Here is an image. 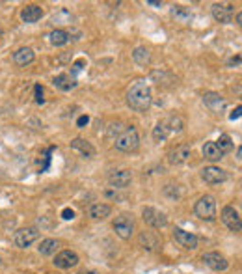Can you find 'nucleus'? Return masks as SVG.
I'll use <instances>...</instances> for the list:
<instances>
[{
	"mask_svg": "<svg viewBox=\"0 0 242 274\" xmlns=\"http://www.w3.org/2000/svg\"><path fill=\"white\" fill-rule=\"evenodd\" d=\"M201 179L209 185H220V183L227 181V172L218 166H205L201 170Z\"/></svg>",
	"mask_w": 242,
	"mask_h": 274,
	"instance_id": "obj_11",
	"label": "nucleus"
},
{
	"mask_svg": "<svg viewBox=\"0 0 242 274\" xmlns=\"http://www.w3.org/2000/svg\"><path fill=\"white\" fill-rule=\"evenodd\" d=\"M43 13H45L43 8L37 4H26L21 8V19H23V23H28V25L39 21L43 17Z\"/></svg>",
	"mask_w": 242,
	"mask_h": 274,
	"instance_id": "obj_18",
	"label": "nucleus"
},
{
	"mask_svg": "<svg viewBox=\"0 0 242 274\" xmlns=\"http://www.w3.org/2000/svg\"><path fill=\"white\" fill-rule=\"evenodd\" d=\"M203 103H205L207 109L211 110V112H214V114H220V112H224V110L227 109L226 99L222 97L220 93H216V92L203 93Z\"/></svg>",
	"mask_w": 242,
	"mask_h": 274,
	"instance_id": "obj_14",
	"label": "nucleus"
},
{
	"mask_svg": "<svg viewBox=\"0 0 242 274\" xmlns=\"http://www.w3.org/2000/svg\"><path fill=\"white\" fill-rule=\"evenodd\" d=\"M114 231L118 235L119 239H123V241H129L133 237L134 233V218L130 213H119L118 217L114 218V224H112Z\"/></svg>",
	"mask_w": 242,
	"mask_h": 274,
	"instance_id": "obj_4",
	"label": "nucleus"
},
{
	"mask_svg": "<svg viewBox=\"0 0 242 274\" xmlns=\"http://www.w3.org/2000/svg\"><path fill=\"white\" fill-rule=\"evenodd\" d=\"M240 112H242V107L238 104L237 109L233 110V114H229V119H238V118H240Z\"/></svg>",
	"mask_w": 242,
	"mask_h": 274,
	"instance_id": "obj_36",
	"label": "nucleus"
},
{
	"mask_svg": "<svg viewBox=\"0 0 242 274\" xmlns=\"http://www.w3.org/2000/svg\"><path fill=\"white\" fill-rule=\"evenodd\" d=\"M2 34H4V30H2V26H0V37H2Z\"/></svg>",
	"mask_w": 242,
	"mask_h": 274,
	"instance_id": "obj_41",
	"label": "nucleus"
},
{
	"mask_svg": "<svg viewBox=\"0 0 242 274\" xmlns=\"http://www.w3.org/2000/svg\"><path fill=\"white\" fill-rule=\"evenodd\" d=\"M112 215V207L108 203H92L88 207V217L92 220H104Z\"/></svg>",
	"mask_w": 242,
	"mask_h": 274,
	"instance_id": "obj_20",
	"label": "nucleus"
},
{
	"mask_svg": "<svg viewBox=\"0 0 242 274\" xmlns=\"http://www.w3.org/2000/svg\"><path fill=\"white\" fill-rule=\"evenodd\" d=\"M11 60H13V64L19 66V68H26V66H30V64L36 60V54H34V51H32L30 47H21V49H17V51L13 52Z\"/></svg>",
	"mask_w": 242,
	"mask_h": 274,
	"instance_id": "obj_17",
	"label": "nucleus"
},
{
	"mask_svg": "<svg viewBox=\"0 0 242 274\" xmlns=\"http://www.w3.org/2000/svg\"><path fill=\"white\" fill-rule=\"evenodd\" d=\"M82 64H84V60H78V62L75 64V66H73V68H75V69H73V73H78V71H80V69H82Z\"/></svg>",
	"mask_w": 242,
	"mask_h": 274,
	"instance_id": "obj_37",
	"label": "nucleus"
},
{
	"mask_svg": "<svg viewBox=\"0 0 242 274\" xmlns=\"http://www.w3.org/2000/svg\"><path fill=\"white\" fill-rule=\"evenodd\" d=\"M49 41L54 47H63L71 41V34L67 30H63V28H54V30L49 34Z\"/></svg>",
	"mask_w": 242,
	"mask_h": 274,
	"instance_id": "obj_22",
	"label": "nucleus"
},
{
	"mask_svg": "<svg viewBox=\"0 0 242 274\" xmlns=\"http://www.w3.org/2000/svg\"><path fill=\"white\" fill-rule=\"evenodd\" d=\"M34 92H36V103L41 104L43 101H45V99H43V88L39 84H36V86H34Z\"/></svg>",
	"mask_w": 242,
	"mask_h": 274,
	"instance_id": "obj_33",
	"label": "nucleus"
},
{
	"mask_svg": "<svg viewBox=\"0 0 242 274\" xmlns=\"http://www.w3.org/2000/svg\"><path fill=\"white\" fill-rule=\"evenodd\" d=\"M201 261L209 267V269L216 270V272H222V270H226L229 267V261H227L220 252H207L201 256Z\"/></svg>",
	"mask_w": 242,
	"mask_h": 274,
	"instance_id": "obj_12",
	"label": "nucleus"
},
{
	"mask_svg": "<svg viewBox=\"0 0 242 274\" xmlns=\"http://www.w3.org/2000/svg\"><path fill=\"white\" fill-rule=\"evenodd\" d=\"M71 21H73V17L67 10H60L56 15L52 17V23H54V25H71Z\"/></svg>",
	"mask_w": 242,
	"mask_h": 274,
	"instance_id": "obj_29",
	"label": "nucleus"
},
{
	"mask_svg": "<svg viewBox=\"0 0 242 274\" xmlns=\"http://www.w3.org/2000/svg\"><path fill=\"white\" fill-rule=\"evenodd\" d=\"M108 183L112 188H127L133 183V172L130 170H112L108 174Z\"/></svg>",
	"mask_w": 242,
	"mask_h": 274,
	"instance_id": "obj_13",
	"label": "nucleus"
},
{
	"mask_svg": "<svg viewBox=\"0 0 242 274\" xmlns=\"http://www.w3.org/2000/svg\"><path fill=\"white\" fill-rule=\"evenodd\" d=\"M52 86L56 90H62V92H69V90L77 86V78L69 75V73H60V75L52 78Z\"/></svg>",
	"mask_w": 242,
	"mask_h": 274,
	"instance_id": "obj_19",
	"label": "nucleus"
},
{
	"mask_svg": "<svg viewBox=\"0 0 242 274\" xmlns=\"http://www.w3.org/2000/svg\"><path fill=\"white\" fill-rule=\"evenodd\" d=\"M171 15L177 17L181 23L192 21V15L188 13V11H185V8H181V6H173V8H171Z\"/></svg>",
	"mask_w": 242,
	"mask_h": 274,
	"instance_id": "obj_30",
	"label": "nucleus"
},
{
	"mask_svg": "<svg viewBox=\"0 0 242 274\" xmlns=\"http://www.w3.org/2000/svg\"><path fill=\"white\" fill-rule=\"evenodd\" d=\"M142 218H144V222L153 229H162L168 226L166 213H162L160 209H157V207H144V209H142Z\"/></svg>",
	"mask_w": 242,
	"mask_h": 274,
	"instance_id": "obj_5",
	"label": "nucleus"
},
{
	"mask_svg": "<svg viewBox=\"0 0 242 274\" xmlns=\"http://www.w3.org/2000/svg\"><path fill=\"white\" fill-rule=\"evenodd\" d=\"M222 222L226 224L227 228L231 229L233 233H240L242 229V218H240V213L238 209H235L233 205H226L222 209Z\"/></svg>",
	"mask_w": 242,
	"mask_h": 274,
	"instance_id": "obj_7",
	"label": "nucleus"
},
{
	"mask_svg": "<svg viewBox=\"0 0 242 274\" xmlns=\"http://www.w3.org/2000/svg\"><path fill=\"white\" fill-rule=\"evenodd\" d=\"M140 145V136H138V131L134 129L133 125L130 127H125L116 140H114V147L118 151H123V153H133V151L138 150Z\"/></svg>",
	"mask_w": 242,
	"mask_h": 274,
	"instance_id": "obj_2",
	"label": "nucleus"
},
{
	"mask_svg": "<svg viewBox=\"0 0 242 274\" xmlns=\"http://www.w3.org/2000/svg\"><path fill=\"white\" fill-rule=\"evenodd\" d=\"M62 218L63 220H73V218H75V211L69 209V207H65V209L62 211Z\"/></svg>",
	"mask_w": 242,
	"mask_h": 274,
	"instance_id": "obj_34",
	"label": "nucleus"
},
{
	"mask_svg": "<svg viewBox=\"0 0 242 274\" xmlns=\"http://www.w3.org/2000/svg\"><path fill=\"white\" fill-rule=\"evenodd\" d=\"M166 125V129H168V135H177L181 131L185 129V121L181 116H170V118L162 119Z\"/></svg>",
	"mask_w": 242,
	"mask_h": 274,
	"instance_id": "obj_25",
	"label": "nucleus"
},
{
	"mask_svg": "<svg viewBox=\"0 0 242 274\" xmlns=\"http://www.w3.org/2000/svg\"><path fill=\"white\" fill-rule=\"evenodd\" d=\"M168 129H166V125L164 121H159V123L155 125V129H153V140L155 142H162V140L168 138Z\"/></svg>",
	"mask_w": 242,
	"mask_h": 274,
	"instance_id": "obj_28",
	"label": "nucleus"
},
{
	"mask_svg": "<svg viewBox=\"0 0 242 274\" xmlns=\"http://www.w3.org/2000/svg\"><path fill=\"white\" fill-rule=\"evenodd\" d=\"M39 235L41 233L37 231L36 228H19L13 233V243H15L17 248H28L39 239Z\"/></svg>",
	"mask_w": 242,
	"mask_h": 274,
	"instance_id": "obj_6",
	"label": "nucleus"
},
{
	"mask_svg": "<svg viewBox=\"0 0 242 274\" xmlns=\"http://www.w3.org/2000/svg\"><path fill=\"white\" fill-rule=\"evenodd\" d=\"M0 265H2V259H0Z\"/></svg>",
	"mask_w": 242,
	"mask_h": 274,
	"instance_id": "obj_42",
	"label": "nucleus"
},
{
	"mask_svg": "<svg viewBox=\"0 0 242 274\" xmlns=\"http://www.w3.org/2000/svg\"><path fill=\"white\" fill-rule=\"evenodd\" d=\"M54 267L56 269H73V267H77L78 263H80V259H78L77 252H73V250H62V252H58L56 256H54Z\"/></svg>",
	"mask_w": 242,
	"mask_h": 274,
	"instance_id": "obj_9",
	"label": "nucleus"
},
{
	"mask_svg": "<svg viewBox=\"0 0 242 274\" xmlns=\"http://www.w3.org/2000/svg\"><path fill=\"white\" fill-rule=\"evenodd\" d=\"M194 215L201 220L212 222L216 218V200L211 194H203L194 205Z\"/></svg>",
	"mask_w": 242,
	"mask_h": 274,
	"instance_id": "obj_3",
	"label": "nucleus"
},
{
	"mask_svg": "<svg viewBox=\"0 0 242 274\" xmlns=\"http://www.w3.org/2000/svg\"><path fill=\"white\" fill-rule=\"evenodd\" d=\"M171 235H173V241H175L179 246H183L185 250H196L197 246H200V239H197L194 233L186 231V229H183V228H173Z\"/></svg>",
	"mask_w": 242,
	"mask_h": 274,
	"instance_id": "obj_8",
	"label": "nucleus"
},
{
	"mask_svg": "<svg viewBox=\"0 0 242 274\" xmlns=\"http://www.w3.org/2000/svg\"><path fill=\"white\" fill-rule=\"evenodd\" d=\"M90 123V118L88 116H80V118L77 119V127H80V129H82L84 125H88Z\"/></svg>",
	"mask_w": 242,
	"mask_h": 274,
	"instance_id": "obj_35",
	"label": "nucleus"
},
{
	"mask_svg": "<svg viewBox=\"0 0 242 274\" xmlns=\"http://www.w3.org/2000/svg\"><path fill=\"white\" fill-rule=\"evenodd\" d=\"M125 101L134 112H147L153 103V93H151V86L147 84V80L136 78L125 93Z\"/></svg>",
	"mask_w": 242,
	"mask_h": 274,
	"instance_id": "obj_1",
	"label": "nucleus"
},
{
	"mask_svg": "<svg viewBox=\"0 0 242 274\" xmlns=\"http://www.w3.org/2000/svg\"><path fill=\"white\" fill-rule=\"evenodd\" d=\"M71 147L75 151H78L80 155L84 157H88V159H92V157H95V147L92 145V142H88V140H84V138H73L71 140Z\"/></svg>",
	"mask_w": 242,
	"mask_h": 274,
	"instance_id": "obj_21",
	"label": "nucleus"
},
{
	"mask_svg": "<svg viewBox=\"0 0 242 274\" xmlns=\"http://www.w3.org/2000/svg\"><path fill=\"white\" fill-rule=\"evenodd\" d=\"M133 60H134V64H138V66L145 68V66H149L151 64L153 56H151L149 49H145V47H136V49L133 51Z\"/></svg>",
	"mask_w": 242,
	"mask_h": 274,
	"instance_id": "obj_23",
	"label": "nucleus"
},
{
	"mask_svg": "<svg viewBox=\"0 0 242 274\" xmlns=\"http://www.w3.org/2000/svg\"><path fill=\"white\" fill-rule=\"evenodd\" d=\"M58 246H60V243H58L56 239H43L39 246H37V252L41 254V256H54Z\"/></svg>",
	"mask_w": 242,
	"mask_h": 274,
	"instance_id": "obj_26",
	"label": "nucleus"
},
{
	"mask_svg": "<svg viewBox=\"0 0 242 274\" xmlns=\"http://www.w3.org/2000/svg\"><path fill=\"white\" fill-rule=\"evenodd\" d=\"M214 144H216V147L222 151V153H224V155H226V153H229V151L233 150V145H235V144H233V138L229 135H220V138H218Z\"/></svg>",
	"mask_w": 242,
	"mask_h": 274,
	"instance_id": "obj_27",
	"label": "nucleus"
},
{
	"mask_svg": "<svg viewBox=\"0 0 242 274\" xmlns=\"http://www.w3.org/2000/svg\"><path fill=\"white\" fill-rule=\"evenodd\" d=\"M211 13L218 23L227 25V23H231L235 8H233V4H227V2H214L211 6Z\"/></svg>",
	"mask_w": 242,
	"mask_h": 274,
	"instance_id": "obj_10",
	"label": "nucleus"
},
{
	"mask_svg": "<svg viewBox=\"0 0 242 274\" xmlns=\"http://www.w3.org/2000/svg\"><path fill=\"white\" fill-rule=\"evenodd\" d=\"M160 244H162V239H160L155 231H142L138 235V246H142V248L147 250V252L159 250Z\"/></svg>",
	"mask_w": 242,
	"mask_h": 274,
	"instance_id": "obj_16",
	"label": "nucleus"
},
{
	"mask_svg": "<svg viewBox=\"0 0 242 274\" xmlns=\"http://www.w3.org/2000/svg\"><path fill=\"white\" fill-rule=\"evenodd\" d=\"M203 157L209 162H218V160L224 159V153L218 150L214 142H205V145H203Z\"/></svg>",
	"mask_w": 242,
	"mask_h": 274,
	"instance_id": "obj_24",
	"label": "nucleus"
},
{
	"mask_svg": "<svg viewBox=\"0 0 242 274\" xmlns=\"http://www.w3.org/2000/svg\"><path fill=\"white\" fill-rule=\"evenodd\" d=\"M226 66H227V68H238V66H240V54L229 58V60L226 62Z\"/></svg>",
	"mask_w": 242,
	"mask_h": 274,
	"instance_id": "obj_32",
	"label": "nucleus"
},
{
	"mask_svg": "<svg viewBox=\"0 0 242 274\" xmlns=\"http://www.w3.org/2000/svg\"><path fill=\"white\" fill-rule=\"evenodd\" d=\"M78 274H97V272H93V270H88V269H84V270H80Z\"/></svg>",
	"mask_w": 242,
	"mask_h": 274,
	"instance_id": "obj_39",
	"label": "nucleus"
},
{
	"mask_svg": "<svg viewBox=\"0 0 242 274\" xmlns=\"http://www.w3.org/2000/svg\"><path fill=\"white\" fill-rule=\"evenodd\" d=\"M190 153H192V147L188 144H181L177 145L175 150H171L168 153V162L171 166H179V164H185L186 160L190 159Z\"/></svg>",
	"mask_w": 242,
	"mask_h": 274,
	"instance_id": "obj_15",
	"label": "nucleus"
},
{
	"mask_svg": "<svg viewBox=\"0 0 242 274\" xmlns=\"http://www.w3.org/2000/svg\"><path fill=\"white\" fill-rule=\"evenodd\" d=\"M235 21H237V26H242V13L238 11L237 15H235Z\"/></svg>",
	"mask_w": 242,
	"mask_h": 274,
	"instance_id": "obj_38",
	"label": "nucleus"
},
{
	"mask_svg": "<svg viewBox=\"0 0 242 274\" xmlns=\"http://www.w3.org/2000/svg\"><path fill=\"white\" fill-rule=\"evenodd\" d=\"M104 196L110 198V200H121V198H123V196H119V194H118V188H112V186L104 191Z\"/></svg>",
	"mask_w": 242,
	"mask_h": 274,
	"instance_id": "obj_31",
	"label": "nucleus"
},
{
	"mask_svg": "<svg viewBox=\"0 0 242 274\" xmlns=\"http://www.w3.org/2000/svg\"><path fill=\"white\" fill-rule=\"evenodd\" d=\"M240 155H242V150L238 147V150H237V160H238V162H240Z\"/></svg>",
	"mask_w": 242,
	"mask_h": 274,
	"instance_id": "obj_40",
	"label": "nucleus"
}]
</instances>
